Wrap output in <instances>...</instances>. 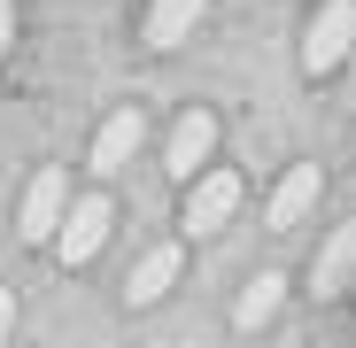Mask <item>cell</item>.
Instances as JSON below:
<instances>
[{"mask_svg":"<svg viewBox=\"0 0 356 348\" xmlns=\"http://www.w3.org/2000/svg\"><path fill=\"white\" fill-rule=\"evenodd\" d=\"M108 224H116L108 194H78V201H70V217H63V232H54L63 263H93V256H101V240H108Z\"/></svg>","mask_w":356,"mask_h":348,"instance_id":"1","label":"cell"},{"mask_svg":"<svg viewBox=\"0 0 356 348\" xmlns=\"http://www.w3.org/2000/svg\"><path fill=\"white\" fill-rule=\"evenodd\" d=\"M348 39H356V0H325V8H318V24H310V39H302V70H310V78L341 70Z\"/></svg>","mask_w":356,"mask_h":348,"instance_id":"2","label":"cell"},{"mask_svg":"<svg viewBox=\"0 0 356 348\" xmlns=\"http://www.w3.org/2000/svg\"><path fill=\"white\" fill-rule=\"evenodd\" d=\"M63 217H70V179H63V170H39V179L24 186V240L39 248V240H54V232H63Z\"/></svg>","mask_w":356,"mask_h":348,"instance_id":"3","label":"cell"},{"mask_svg":"<svg viewBox=\"0 0 356 348\" xmlns=\"http://www.w3.org/2000/svg\"><path fill=\"white\" fill-rule=\"evenodd\" d=\"M232 209H241V179H232V170H202V179H194V194H186V217H178V224H186V232H217Z\"/></svg>","mask_w":356,"mask_h":348,"instance_id":"4","label":"cell"},{"mask_svg":"<svg viewBox=\"0 0 356 348\" xmlns=\"http://www.w3.org/2000/svg\"><path fill=\"white\" fill-rule=\"evenodd\" d=\"M318 194H325V170L318 163H294L286 179H279V194H271V232H294V224L318 209Z\"/></svg>","mask_w":356,"mask_h":348,"instance_id":"5","label":"cell"},{"mask_svg":"<svg viewBox=\"0 0 356 348\" xmlns=\"http://www.w3.org/2000/svg\"><path fill=\"white\" fill-rule=\"evenodd\" d=\"M209 147H217V116L209 108H194V116H178V132H170V179H194V170L209 163Z\"/></svg>","mask_w":356,"mask_h":348,"instance_id":"6","label":"cell"},{"mask_svg":"<svg viewBox=\"0 0 356 348\" xmlns=\"http://www.w3.org/2000/svg\"><path fill=\"white\" fill-rule=\"evenodd\" d=\"M140 132H147V124H140V108H116L108 124L93 132V170H101V179H116V170L140 155Z\"/></svg>","mask_w":356,"mask_h":348,"instance_id":"7","label":"cell"},{"mask_svg":"<svg viewBox=\"0 0 356 348\" xmlns=\"http://www.w3.org/2000/svg\"><path fill=\"white\" fill-rule=\"evenodd\" d=\"M348 271H356V224H341L333 240L318 248V263H310V295H318V302H333L341 286H348Z\"/></svg>","mask_w":356,"mask_h":348,"instance_id":"8","label":"cell"},{"mask_svg":"<svg viewBox=\"0 0 356 348\" xmlns=\"http://www.w3.org/2000/svg\"><path fill=\"white\" fill-rule=\"evenodd\" d=\"M170 279H178V240H163V248H147V256L132 263V279H124V295H132V310L163 302V295H170Z\"/></svg>","mask_w":356,"mask_h":348,"instance_id":"9","label":"cell"},{"mask_svg":"<svg viewBox=\"0 0 356 348\" xmlns=\"http://www.w3.org/2000/svg\"><path fill=\"white\" fill-rule=\"evenodd\" d=\"M279 295H286V279H279V271H256V279L241 286V302H232V325H241V333H256V325H271V310H279Z\"/></svg>","mask_w":356,"mask_h":348,"instance_id":"10","label":"cell"},{"mask_svg":"<svg viewBox=\"0 0 356 348\" xmlns=\"http://www.w3.org/2000/svg\"><path fill=\"white\" fill-rule=\"evenodd\" d=\"M202 8H209V0H155V8H147V47H178L202 24Z\"/></svg>","mask_w":356,"mask_h":348,"instance_id":"11","label":"cell"},{"mask_svg":"<svg viewBox=\"0 0 356 348\" xmlns=\"http://www.w3.org/2000/svg\"><path fill=\"white\" fill-rule=\"evenodd\" d=\"M8 333H16V295L0 286V348H8Z\"/></svg>","mask_w":356,"mask_h":348,"instance_id":"12","label":"cell"},{"mask_svg":"<svg viewBox=\"0 0 356 348\" xmlns=\"http://www.w3.org/2000/svg\"><path fill=\"white\" fill-rule=\"evenodd\" d=\"M8 39H16V0H0V54H8Z\"/></svg>","mask_w":356,"mask_h":348,"instance_id":"13","label":"cell"}]
</instances>
